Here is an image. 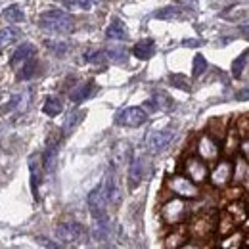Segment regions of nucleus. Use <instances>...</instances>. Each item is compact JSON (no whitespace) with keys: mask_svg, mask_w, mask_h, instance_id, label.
<instances>
[{"mask_svg":"<svg viewBox=\"0 0 249 249\" xmlns=\"http://www.w3.org/2000/svg\"><path fill=\"white\" fill-rule=\"evenodd\" d=\"M217 232V218L213 215H197L190 220L188 224V234L192 240H197V242H205L209 240L213 234Z\"/></svg>","mask_w":249,"mask_h":249,"instance_id":"3","label":"nucleus"},{"mask_svg":"<svg viewBox=\"0 0 249 249\" xmlns=\"http://www.w3.org/2000/svg\"><path fill=\"white\" fill-rule=\"evenodd\" d=\"M171 107H173V100H171V96H167L165 92H156L152 100L146 102V109L148 111H157V109L169 111Z\"/></svg>","mask_w":249,"mask_h":249,"instance_id":"21","label":"nucleus"},{"mask_svg":"<svg viewBox=\"0 0 249 249\" xmlns=\"http://www.w3.org/2000/svg\"><path fill=\"white\" fill-rule=\"evenodd\" d=\"M35 73H36V60L33 58V60H29V62L18 71V79L19 81H29V79L35 77Z\"/></svg>","mask_w":249,"mask_h":249,"instance_id":"36","label":"nucleus"},{"mask_svg":"<svg viewBox=\"0 0 249 249\" xmlns=\"http://www.w3.org/2000/svg\"><path fill=\"white\" fill-rule=\"evenodd\" d=\"M85 226L83 224H79V222H73V220H67V222H60L58 226H56V238L65 244V246H69V244H77V242H81L83 238H85Z\"/></svg>","mask_w":249,"mask_h":249,"instance_id":"8","label":"nucleus"},{"mask_svg":"<svg viewBox=\"0 0 249 249\" xmlns=\"http://www.w3.org/2000/svg\"><path fill=\"white\" fill-rule=\"evenodd\" d=\"M234 126H236V130L240 132V136H242V138H248L249 136V113L248 115L238 117V119H236V123H234Z\"/></svg>","mask_w":249,"mask_h":249,"instance_id":"40","label":"nucleus"},{"mask_svg":"<svg viewBox=\"0 0 249 249\" xmlns=\"http://www.w3.org/2000/svg\"><path fill=\"white\" fill-rule=\"evenodd\" d=\"M226 132H228V121H226L224 117H215V119L209 121V134H211L213 138H217L218 142L224 140Z\"/></svg>","mask_w":249,"mask_h":249,"instance_id":"24","label":"nucleus"},{"mask_svg":"<svg viewBox=\"0 0 249 249\" xmlns=\"http://www.w3.org/2000/svg\"><path fill=\"white\" fill-rule=\"evenodd\" d=\"M171 83H173L177 89L190 92V81H188L186 77H182V75H171Z\"/></svg>","mask_w":249,"mask_h":249,"instance_id":"41","label":"nucleus"},{"mask_svg":"<svg viewBox=\"0 0 249 249\" xmlns=\"http://www.w3.org/2000/svg\"><path fill=\"white\" fill-rule=\"evenodd\" d=\"M87 203H89V209H90L92 218H100V217H106V215H107V213H106V209H107L109 199H107V194H106L104 184L96 186L92 192L89 194Z\"/></svg>","mask_w":249,"mask_h":249,"instance_id":"9","label":"nucleus"},{"mask_svg":"<svg viewBox=\"0 0 249 249\" xmlns=\"http://www.w3.org/2000/svg\"><path fill=\"white\" fill-rule=\"evenodd\" d=\"M85 62H89V63H106V62H107L106 50H92V52H87V54H85Z\"/></svg>","mask_w":249,"mask_h":249,"instance_id":"39","label":"nucleus"},{"mask_svg":"<svg viewBox=\"0 0 249 249\" xmlns=\"http://www.w3.org/2000/svg\"><path fill=\"white\" fill-rule=\"evenodd\" d=\"M106 36H107L109 40H124V38L128 36V33H126V27H124L123 21L115 18V19L109 23V27H107V31H106Z\"/></svg>","mask_w":249,"mask_h":249,"instance_id":"25","label":"nucleus"},{"mask_svg":"<svg viewBox=\"0 0 249 249\" xmlns=\"http://www.w3.org/2000/svg\"><path fill=\"white\" fill-rule=\"evenodd\" d=\"M85 111H81V109H75V111H71L69 115H67V119H65V123H63V134H71L79 124L83 123V119H85Z\"/></svg>","mask_w":249,"mask_h":249,"instance_id":"29","label":"nucleus"},{"mask_svg":"<svg viewBox=\"0 0 249 249\" xmlns=\"http://www.w3.org/2000/svg\"><path fill=\"white\" fill-rule=\"evenodd\" d=\"M94 92V83L92 81H89V83H81V85H77L71 92H69V100L73 102V104H81V102H85V100H89Z\"/></svg>","mask_w":249,"mask_h":249,"instance_id":"22","label":"nucleus"},{"mask_svg":"<svg viewBox=\"0 0 249 249\" xmlns=\"http://www.w3.org/2000/svg\"><path fill=\"white\" fill-rule=\"evenodd\" d=\"M102 184H104V188H106V194H107L109 203H119L121 194H119V186H117V178H115L113 169L107 171V175H106V178H104Z\"/></svg>","mask_w":249,"mask_h":249,"instance_id":"18","label":"nucleus"},{"mask_svg":"<svg viewBox=\"0 0 249 249\" xmlns=\"http://www.w3.org/2000/svg\"><path fill=\"white\" fill-rule=\"evenodd\" d=\"M220 152H222L220 142H218L217 138H213L209 132L197 136V140H196V154L201 159H205L207 163H215V161L220 159Z\"/></svg>","mask_w":249,"mask_h":249,"instance_id":"7","label":"nucleus"},{"mask_svg":"<svg viewBox=\"0 0 249 249\" xmlns=\"http://www.w3.org/2000/svg\"><path fill=\"white\" fill-rule=\"evenodd\" d=\"M19 38H21V31L18 27H4V29H0V50L8 48L10 44H14Z\"/></svg>","mask_w":249,"mask_h":249,"instance_id":"26","label":"nucleus"},{"mask_svg":"<svg viewBox=\"0 0 249 249\" xmlns=\"http://www.w3.org/2000/svg\"><path fill=\"white\" fill-rule=\"evenodd\" d=\"M42 156H31L29 157V173H31V192L35 196V199H38V186L42 180Z\"/></svg>","mask_w":249,"mask_h":249,"instance_id":"13","label":"nucleus"},{"mask_svg":"<svg viewBox=\"0 0 249 249\" xmlns=\"http://www.w3.org/2000/svg\"><path fill=\"white\" fill-rule=\"evenodd\" d=\"M248 62H249V50H246L244 54H240V58H236V60L232 62V77H234V79H240V77L244 75Z\"/></svg>","mask_w":249,"mask_h":249,"instance_id":"34","label":"nucleus"},{"mask_svg":"<svg viewBox=\"0 0 249 249\" xmlns=\"http://www.w3.org/2000/svg\"><path fill=\"white\" fill-rule=\"evenodd\" d=\"M207 67H209V63L205 60V56L197 54V56L194 58V63H192V73H194V77H201V75L207 71Z\"/></svg>","mask_w":249,"mask_h":249,"instance_id":"37","label":"nucleus"},{"mask_svg":"<svg viewBox=\"0 0 249 249\" xmlns=\"http://www.w3.org/2000/svg\"><path fill=\"white\" fill-rule=\"evenodd\" d=\"M144 157H134L128 165V186L136 188L142 180H144Z\"/></svg>","mask_w":249,"mask_h":249,"instance_id":"16","label":"nucleus"},{"mask_svg":"<svg viewBox=\"0 0 249 249\" xmlns=\"http://www.w3.org/2000/svg\"><path fill=\"white\" fill-rule=\"evenodd\" d=\"M240 222L236 220V218L232 217L226 209L220 213V217L217 218V232L220 238H224V236H228V234H232L234 230H236V226H238Z\"/></svg>","mask_w":249,"mask_h":249,"instance_id":"17","label":"nucleus"},{"mask_svg":"<svg viewBox=\"0 0 249 249\" xmlns=\"http://www.w3.org/2000/svg\"><path fill=\"white\" fill-rule=\"evenodd\" d=\"M94 240H107L109 236V218L107 215L100 218H94V228H92Z\"/></svg>","mask_w":249,"mask_h":249,"instance_id":"27","label":"nucleus"},{"mask_svg":"<svg viewBox=\"0 0 249 249\" xmlns=\"http://www.w3.org/2000/svg\"><path fill=\"white\" fill-rule=\"evenodd\" d=\"M63 4L65 10H71V12H85V10H90L98 0H60Z\"/></svg>","mask_w":249,"mask_h":249,"instance_id":"32","label":"nucleus"},{"mask_svg":"<svg viewBox=\"0 0 249 249\" xmlns=\"http://www.w3.org/2000/svg\"><path fill=\"white\" fill-rule=\"evenodd\" d=\"M175 138V132L171 128H165V130H154L148 138H146V146L152 154H161L163 150H167L171 146Z\"/></svg>","mask_w":249,"mask_h":249,"instance_id":"11","label":"nucleus"},{"mask_svg":"<svg viewBox=\"0 0 249 249\" xmlns=\"http://www.w3.org/2000/svg\"><path fill=\"white\" fill-rule=\"evenodd\" d=\"M240 156H244L249 161V136L248 138H242V144H240Z\"/></svg>","mask_w":249,"mask_h":249,"instance_id":"42","label":"nucleus"},{"mask_svg":"<svg viewBox=\"0 0 249 249\" xmlns=\"http://www.w3.org/2000/svg\"><path fill=\"white\" fill-rule=\"evenodd\" d=\"M56 161H58V140H56V142H50V144L46 146L44 154H42V167H44V171H46V173L54 171Z\"/></svg>","mask_w":249,"mask_h":249,"instance_id":"23","label":"nucleus"},{"mask_svg":"<svg viewBox=\"0 0 249 249\" xmlns=\"http://www.w3.org/2000/svg\"><path fill=\"white\" fill-rule=\"evenodd\" d=\"M226 211L236 218L238 222H242L244 218L248 217V213H249L248 205H246L242 199H234V201H230V203H228V207H226Z\"/></svg>","mask_w":249,"mask_h":249,"instance_id":"30","label":"nucleus"},{"mask_svg":"<svg viewBox=\"0 0 249 249\" xmlns=\"http://www.w3.org/2000/svg\"><path fill=\"white\" fill-rule=\"evenodd\" d=\"M36 240H38V244H42V246H46V248H58L56 242H48L46 238H36Z\"/></svg>","mask_w":249,"mask_h":249,"instance_id":"45","label":"nucleus"},{"mask_svg":"<svg viewBox=\"0 0 249 249\" xmlns=\"http://www.w3.org/2000/svg\"><path fill=\"white\" fill-rule=\"evenodd\" d=\"M188 213H190V209H188L186 199L178 197V196H173L171 199H167L161 205V220L167 226H180L188 218Z\"/></svg>","mask_w":249,"mask_h":249,"instance_id":"2","label":"nucleus"},{"mask_svg":"<svg viewBox=\"0 0 249 249\" xmlns=\"http://www.w3.org/2000/svg\"><path fill=\"white\" fill-rule=\"evenodd\" d=\"M232 177H234V157H224L215 161V167L209 173V182L213 188H224L232 184Z\"/></svg>","mask_w":249,"mask_h":249,"instance_id":"5","label":"nucleus"},{"mask_svg":"<svg viewBox=\"0 0 249 249\" xmlns=\"http://www.w3.org/2000/svg\"><path fill=\"white\" fill-rule=\"evenodd\" d=\"M236 100H238V102H248V100H249V87L242 89L240 92L236 94Z\"/></svg>","mask_w":249,"mask_h":249,"instance_id":"44","label":"nucleus"},{"mask_svg":"<svg viewBox=\"0 0 249 249\" xmlns=\"http://www.w3.org/2000/svg\"><path fill=\"white\" fill-rule=\"evenodd\" d=\"M240 35H242V36H246V38H249V21L248 23H242V25H240Z\"/></svg>","mask_w":249,"mask_h":249,"instance_id":"46","label":"nucleus"},{"mask_svg":"<svg viewBox=\"0 0 249 249\" xmlns=\"http://www.w3.org/2000/svg\"><path fill=\"white\" fill-rule=\"evenodd\" d=\"M4 19L6 21H10V23H21V21H25V14H23V10L19 8V6H8L6 10H4Z\"/></svg>","mask_w":249,"mask_h":249,"instance_id":"33","label":"nucleus"},{"mask_svg":"<svg viewBox=\"0 0 249 249\" xmlns=\"http://www.w3.org/2000/svg\"><path fill=\"white\" fill-rule=\"evenodd\" d=\"M36 56V48L33 46V44H29V42H25V44H21L16 52H14V56H12V69H16V71H19L25 63L29 62V60H33Z\"/></svg>","mask_w":249,"mask_h":249,"instance_id":"14","label":"nucleus"},{"mask_svg":"<svg viewBox=\"0 0 249 249\" xmlns=\"http://www.w3.org/2000/svg\"><path fill=\"white\" fill-rule=\"evenodd\" d=\"M167 190L173 196H178V197H184V199H197L201 196L199 184H196L192 178H188L184 173L171 177L167 180Z\"/></svg>","mask_w":249,"mask_h":249,"instance_id":"4","label":"nucleus"},{"mask_svg":"<svg viewBox=\"0 0 249 249\" xmlns=\"http://www.w3.org/2000/svg\"><path fill=\"white\" fill-rule=\"evenodd\" d=\"M244 240H246L244 232H238V230H234L232 234H228V236H224V238H222V242H220V248L240 249V248H242V244H244Z\"/></svg>","mask_w":249,"mask_h":249,"instance_id":"31","label":"nucleus"},{"mask_svg":"<svg viewBox=\"0 0 249 249\" xmlns=\"http://www.w3.org/2000/svg\"><path fill=\"white\" fill-rule=\"evenodd\" d=\"M234 184L244 186L246 192H249V161L244 156L234 157V177H232Z\"/></svg>","mask_w":249,"mask_h":249,"instance_id":"12","label":"nucleus"},{"mask_svg":"<svg viewBox=\"0 0 249 249\" xmlns=\"http://www.w3.org/2000/svg\"><path fill=\"white\" fill-rule=\"evenodd\" d=\"M188 226L186 228H175L167 238H165V248H169V249H175V248H184V244H186V240H188Z\"/></svg>","mask_w":249,"mask_h":249,"instance_id":"20","label":"nucleus"},{"mask_svg":"<svg viewBox=\"0 0 249 249\" xmlns=\"http://www.w3.org/2000/svg\"><path fill=\"white\" fill-rule=\"evenodd\" d=\"M157 19H177L180 18V8L177 6H167V8H161L159 12H156Z\"/></svg>","mask_w":249,"mask_h":249,"instance_id":"38","label":"nucleus"},{"mask_svg":"<svg viewBox=\"0 0 249 249\" xmlns=\"http://www.w3.org/2000/svg\"><path fill=\"white\" fill-rule=\"evenodd\" d=\"M42 111L48 115V117H56L63 111V102L58 96H48L44 106H42Z\"/></svg>","mask_w":249,"mask_h":249,"instance_id":"28","label":"nucleus"},{"mask_svg":"<svg viewBox=\"0 0 249 249\" xmlns=\"http://www.w3.org/2000/svg\"><path fill=\"white\" fill-rule=\"evenodd\" d=\"M38 27L48 33L67 35L75 29V19L65 10H46L38 16Z\"/></svg>","mask_w":249,"mask_h":249,"instance_id":"1","label":"nucleus"},{"mask_svg":"<svg viewBox=\"0 0 249 249\" xmlns=\"http://www.w3.org/2000/svg\"><path fill=\"white\" fill-rule=\"evenodd\" d=\"M106 56H107V62H113V63L126 62V50L121 48V46H113V48L106 50Z\"/></svg>","mask_w":249,"mask_h":249,"instance_id":"35","label":"nucleus"},{"mask_svg":"<svg viewBox=\"0 0 249 249\" xmlns=\"http://www.w3.org/2000/svg\"><path fill=\"white\" fill-rule=\"evenodd\" d=\"M222 144H224L222 152H224V156L226 157H236L238 154H240L242 136H240V132L236 130V126H230V128H228V132H226V136H224Z\"/></svg>","mask_w":249,"mask_h":249,"instance_id":"15","label":"nucleus"},{"mask_svg":"<svg viewBox=\"0 0 249 249\" xmlns=\"http://www.w3.org/2000/svg\"><path fill=\"white\" fill-rule=\"evenodd\" d=\"M148 121V113L142 107H126L121 113H117L115 123L121 126H128V128H136Z\"/></svg>","mask_w":249,"mask_h":249,"instance_id":"10","label":"nucleus"},{"mask_svg":"<svg viewBox=\"0 0 249 249\" xmlns=\"http://www.w3.org/2000/svg\"><path fill=\"white\" fill-rule=\"evenodd\" d=\"M182 173L188 178H192L196 184H205L209 180V163L197 156H188L182 163Z\"/></svg>","mask_w":249,"mask_h":249,"instance_id":"6","label":"nucleus"},{"mask_svg":"<svg viewBox=\"0 0 249 249\" xmlns=\"http://www.w3.org/2000/svg\"><path fill=\"white\" fill-rule=\"evenodd\" d=\"M132 54L138 58V60H150L154 54H156V44L152 38H142L134 44L132 48Z\"/></svg>","mask_w":249,"mask_h":249,"instance_id":"19","label":"nucleus"},{"mask_svg":"<svg viewBox=\"0 0 249 249\" xmlns=\"http://www.w3.org/2000/svg\"><path fill=\"white\" fill-rule=\"evenodd\" d=\"M48 46L56 52V54H63L67 50V44H58V42H48Z\"/></svg>","mask_w":249,"mask_h":249,"instance_id":"43","label":"nucleus"}]
</instances>
